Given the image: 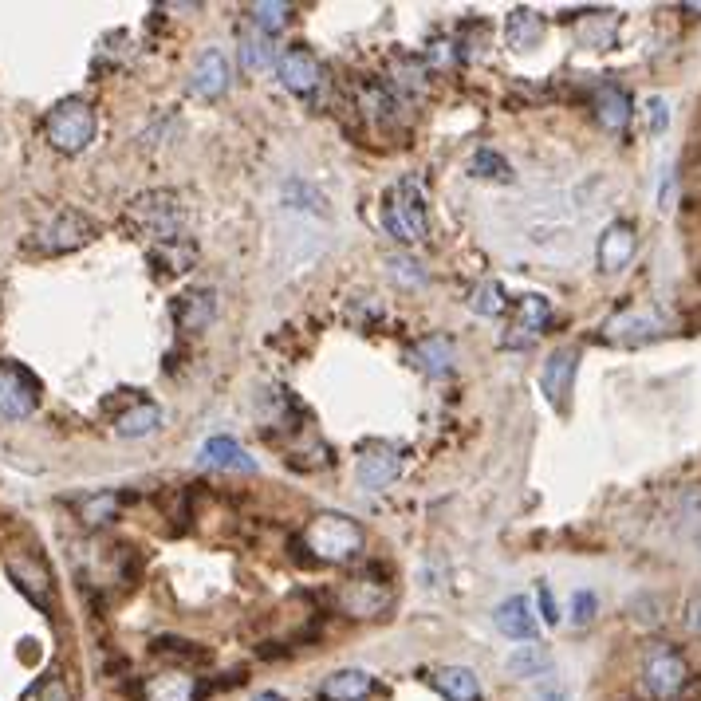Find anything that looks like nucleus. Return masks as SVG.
<instances>
[{"mask_svg": "<svg viewBox=\"0 0 701 701\" xmlns=\"http://www.w3.org/2000/svg\"><path fill=\"white\" fill-rule=\"evenodd\" d=\"M40 402V383L32 371H24L20 363H4L0 367V414L4 418H28Z\"/></svg>", "mask_w": 701, "mask_h": 701, "instance_id": "6e6552de", "label": "nucleus"}, {"mask_svg": "<svg viewBox=\"0 0 701 701\" xmlns=\"http://www.w3.org/2000/svg\"><path fill=\"white\" fill-rule=\"evenodd\" d=\"M469 308L477 312V316H505V308H509V300H505V288L497 284V280H485V284H477L473 288V296H469Z\"/></svg>", "mask_w": 701, "mask_h": 701, "instance_id": "2f4dec72", "label": "nucleus"}, {"mask_svg": "<svg viewBox=\"0 0 701 701\" xmlns=\"http://www.w3.org/2000/svg\"><path fill=\"white\" fill-rule=\"evenodd\" d=\"M8 575L36 607H52V575L36 556H12L8 560Z\"/></svg>", "mask_w": 701, "mask_h": 701, "instance_id": "f8f14e48", "label": "nucleus"}, {"mask_svg": "<svg viewBox=\"0 0 701 701\" xmlns=\"http://www.w3.org/2000/svg\"><path fill=\"white\" fill-rule=\"evenodd\" d=\"M493 623L505 638H536V615H532V603L524 595H509L497 611H493Z\"/></svg>", "mask_w": 701, "mask_h": 701, "instance_id": "aec40b11", "label": "nucleus"}, {"mask_svg": "<svg viewBox=\"0 0 701 701\" xmlns=\"http://www.w3.org/2000/svg\"><path fill=\"white\" fill-rule=\"evenodd\" d=\"M453 60H457L453 44H434V64H438V67H453Z\"/></svg>", "mask_w": 701, "mask_h": 701, "instance_id": "79ce46f5", "label": "nucleus"}, {"mask_svg": "<svg viewBox=\"0 0 701 701\" xmlns=\"http://www.w3.org/2000/svg\"><path fill=\"white\" fill-rule=\"evenodd\" d=\"M229 83H233L229 56H225L221 48H205V52L197 56V64H193L190 91L201 95V99H221V95L229 91Z\"/></svg>", "mask_w": 701, "mask_h": 701, "instance_id": "9d476101", "label": "nucleus"}, {"mask_svg": "<svg viewBox=\"0 0 701 701\" xmlns=\"http://www.w3.org/2000/svg\"><path fill=\"white\" fill-rule=\"evenodd\" d=\"M383 229L398 237L402 245H422L430 237V217H426V193L418 178H402L383 193Z\"/></svg>", "mask_w": 701, "mask_h": 701, "instance_id": "f03ea898", "label": "nucleus"}, {"mask_svg": "<svg viewBox=\"0 0 701 701\" xmlns=\"http://www.w3.org/2000/svg\"><path fill=\"white\" fill-rule=\"evenodd\" d=\"M142 698L146 701H197V678H193V674H182V670L154 674V678L142 686Z\"/></svg>", "mask_w": 701, "mask_h": 701, "instance_id": "412c9836", "label": "nucleus"}, {"mask_svg": "<svg viewBox=\"0 0 701 701\" xmlns=\"http://www.w3.org/2000/svg\"><path fill=\"white\" fill-rule=\"evenodd\" d=\"M666 127H670V103L662 95H650L646 99V130L650 134H662Z\"/></svg>", "mask_w": 701, "mask_h": 701, "instance_id": "e433bc0d", "label": "nucleus"}, {"mask_svg": "<svg viewBox=\"0 0 701 701\" xmlns=\"http://www.w3.org/2000/svg\"><path fill=\"white\" fill-rule=\"evenodd\" d=\"M635 249H638L635 225H627V221L607 225L603 237H599V268L603 272H623L635 260Z\"/></svg>", "mask_w": 701, "mask_h": 701, "instance_id": "9b49d317", "label": "nucleus"}, {"mask_svg": "<svg viewBox=\"0 0 701 701\" xmlns=\"http://www.w3.org/2000/svg\"><path fill=\"white\" fill-rule=\"evenodd\" d=\"M343 607H347L355 619H375V615H383V587H379V583L359 579V583H351V587H347Z\"/></svg>", "mask_w": 701, "mask_h": 701, "instance_id": "bb28decb", "label": "nucleus"}, {"mask_svg": "<svg viewBox=\"0 0 701 701\" xmlns=\"http://www.w3.org/2000/svg\"><path fill=\"white\" fill-rule=\"evenodd\" d=\"M359 111L375 123H390L394 119V95L386 91L383 83H363L359 87Z\"/></svg>", "mask_w": 701, "mask_h": 701, "instance_id": "c756f323", "label": "nucleus"}, {"mask_svg": "<svg viewBox=\"0 0 701 701\" xmlns=\"http://www.w3.org/2000/svg\"><path fill=\"white\" fill-rule=\"evenodd\" d=\"M162 426V410L154 406V402H130V410H123L119 418H115V434L119 438H146V434H154Z\"/></svg>", "mask_w": 701, "mask_h": 701, "instance_id": "b1692460", "label": "nucleus"}, {"mask_svg": "<svg viewBox=\"0 0 701 701\" xmlns=\"http://www.w3.org/2000/svg\"><path fill=\"white\" fill-rule=\"evenodd\" d=\"M386 264H390V276H394L402 288H422V284L430 280V276H426V268H422L414 256H390Z\"/></svg>", "mask_w": 701, "mask_h": 701, "instance_id": "c9c22d12", "label": "nucleus"}, {"mask_svg": "<svg viewBox=\"0 0 701 701\" xmlns=\"http://www.w3.org/2000/svg\"><path fill=\"white\" fill-rule=\"evenodd\" d=\"M390 79H394V91H402L406 99H422L430 91V71H426L422 60H414V56L390 60Z\"/></svg>", "mask_w": 701, "mask_h": 701, "instance_id": "393cba45", "label": "nucleus"}, {"mask_svg": "<svg viewBox=\"0 0 701 701\" xmlns=\"http://www.w3.org/2000/svg\"><path fill=\"white\" fill-rule=\"evenodd\" d=\"M95 237V221L83 217L79 209H56L52 217H44L28 241H24V253H36V256H64L83 249L87 241Z\"/></svg>", "mask_w": 701, "mask_h": 701, "instance_id": "20e7f679", "label": "nucleus"}, {"mask_svg": "<svg viewBox=\"0 0 701 701\" xmlns=\"http://www.w3.org/2000/svg\"><path fill=\"white\" fill-rule=\"evenodd\" d=\"M575 367H579V351H575V347H556V351L548 355L544 371H540V390H544V398H548L556 410L568 406V394H572V383H575Z\"/></svg>", "mask_w": 701, "mask_h": 701, "instance_id": "1a4fd4ad", "label": "nucleus"}, {"mask_svg": "<svg viewBox=\"0 0 701 701\" xmlns=\"http://www.w3.org/2000/svg\"><path fill=\"white\" fill-rule=\"evenodd\" d=\"M473 174L477 178H489V182H512V166L497 154V150H477L473 154Z\"/></svg>", "mask_w": 701, "mask_h": 701, "instance_id": "72a5a7b5", "label": "nucleus"}, {"mask_svg": "<svg viewBox=\"0 0 701 701\" xmlns=\"http://www.w3.org/2000/svg\"><path fill=\"white\" fill-rule=\"evenodd\" d=\"M44 134L48 142L60 150V154H79L91 146L95 138V111L87 99H64L52 107L48 123H44Z\"/></svg>", "mask_w": 701, "mask_h": 701, "instance_id": "39448f33", "label": "nucleus"}, {"mask_svg": "<svg viewBox=\"0 0 701 701\" xmlns=\"http://www.w3.org/2000/svg\"><path fill=\"white\" fill-rule=\"evenodd\" d=\"M36 701H71V690H67V682L60 678V674H52V678H44V682H40Z\"/></svg>", "mask_w": 701, "mask_h": 701, "instance_id": "4c0bfd02", "label": "nucleus"}, {"mask_svg": "<svg viewBox=\"0 0 701 701\" xmlns=\"http://www.w3.org/2000/svg\"><path fill=\"white\" fill-rule=\"evenodd\" d=\"M304 548L323 564H347L363 552V528L351 516L339 512H319L304 528Z\"/></svg>", "mask_w": 701, "mask_h": 701, "instance_id": "7ed1b4c3", "label": "nucleus"}, {"mask_svg": "<svg viewBox=\"0 0 701 701\" xmlns=\"http://www.w3.org/2000/svg\"><path fill=\"white\" fill-rule=\"evenodd\" d=\"M201 465H209V469H233V473H256V461L245 453V446L233 442V438H225V434H217V438H209L201 446Z\"/></svg>", "mask_w": 701, "mask_h": 701, "instance_id": "a211bd4d", "label": "nucleus"}, {"mask_svg": "<svg viewBox=\"0 0 701 701\" xmlns=\"http://www.w3.org/2000/svg\"><path fill=\"white\" fill-rule=\"evenodd\" d=\"M249 16H253V28H260L264 36H272V32H280V28L288 24L292 8H288V4H280V0H260V4L249 8Z\"/></svg>", "mask_w": 701, "mask_h": 701, "instance_id": "473e14b6", "label": "nucleus"}, {"mask_svg": "<svg viewBox=\"0 0 701 701\" xmlns=\"http://www.w3.org/2000/svg\"><path fill=\"white\" fill-rule=\"evenodd\" d=\"M398 469H402V457H398V449L375 446V449H367V453L359 457V465H355V477H359V485H363V489H386V485H394Z\"/></svg>", "mask_w": 701, "mask_h": 701, "instance_id": "4468645a", "label": "nucleus"}, {"mask_svg": "<svg viewBox=\"0 0 701 701\" xmlns=\"http://www.w3.org/2000/svg\"><path fill=\"white\" fill-rule=\"evenodd\" d=\"M548 666H552V658L544 646H520L509 654V674H516V678H540Z\"/></svg>", "mask_w": 701, "mask_h": 701, "instance_id": "7c9ffc66", "label": "nucleus"}, {"mask_svg": "<svg viewBox=\"0 0 701 701\" xmlns=\"http://www.w3.org/2000/svg\"><path fill=\"white\" fill-rule=\"evenodd\" d=\"M249 701H284L280 694H272V690H264V694H256V698H249Z\"/></svg>", "mask_w": 701, "mask_h": 701, "instance_id": "37998d69", "label": "nucleus"}, {"mask_svg": "<svg viewBox=\"0 0 701 701\" xmlns=\"http://www.w3.org/2000/svg\"><path fill=\"white\" fill-rule=\"evenodd\" d=\"M595 119H599V127L611 130V134L627 130V123H631V95L623 87H615V83H603L595 91Z\"/></svg>", "mask_w": 701, "mask_h": 701, "instance_id": "f3484780", "label": "nucleus"}, {"mask_svg": "<svg viewBox=\"0 0 701 701\" xmlns=\"http://www.w3.org/2000/svg\"><path fill=\"white\" fill-rule=\"evenodd\" d=\"M540 611H544V623H560V611H556V599H552L548 583H540Z\"/></svg>", "mask_w": 701, "mask_h": 701, "instance_id": "a19ab883", "label": "nucleus"}, {"mask_svg": "<svg viewBox=\"0 0 701 701\" xmlns=\"http://www.w3.org/2000/svg\"><path fill=\"white\" fill-rule=\"evenodd\" d=\"M154 264H162L166 272H174V276H182V272H190L193 260H197V245H193L190 237H182V241H170V245H158L154 253H150Z\"/></svg>", "mask_w": 701, "mask_h": 701, "instance_id": "c85d7f7f", "label": "nucleus"}, {"mask_svg": "<svg viewBox=\"0 0 701 701\" xmlns=\"http://www.w3.org/2000/svg\"><path fill=\"white\" fill-rule=\"evenodd\" d=\"M276 64V44L272 36H264L260 28L241 36V67L245 71H264V67Z\"/></svg>", "mask_w": 701, "mask_h": 701, "instance_id": "cd10ccee", "label": "nucleus"}, {"mask_svg": "<svg viewBox=\"0 0 701 701\" xmlns=\"http://www.w3.org/2000/svg\"><path fill=\"white\" fill-rule=\"evenodd\" d=\"M572 607H575V623H579V627H587V623L595 619V595H591V591H575Z\"/></svg>", "mask_w": 701, "mask_h": 701, "instance_id": "58836bf2", "label": "nucleus"}, {"mask_svg": "<svg viewBox=\"0 0 701 701\" xmlns=\"http://www.w3.org/2000/svg\"><path fill=\"white\" fill-rule=\"evenodd\" d=\"M505 36H509V48H516V52H532V48L544 40V20H540L532 8H512L509 20H505Z\"/></svg>", "mask_w": 701, "mask_h": 701, "instance_id": "5701e85b", "label": "nucleus"}, {"mask_svg": "<svg viewBox=\"0 0 701 701\" xmlns=\"http://www.w3.org/2000/svg\"><path fill=\"white\" fill-rule=\"evenodd\" d=\"M434 682H438V690H442L449 701H481V682H477V674L465 670V666H446V670H438Z\"/></svg>", "mask_w": 701, "mask_h": 701, "instance_id": "a878e982", "label": "nucleus"}, {"mask_svg": "<svg viewBox=\"0 0 701 701\" xmlns=\"http://www.w3.org/2000/svg\"><path fill=\"white\" fill-rule=\"evenodd\" d=\"M548 319H552V304L544 300V296H520L516 300V323H512V339H505V347H528L544 327H548Z\"/></svg>", "mask_w": 701, "mask_h": 701, "instance_id": "ddd939ff", "label": "nucleus"}, {"mask_svg": "<svg viewBox=\"0 0 701 701\" xmlns=\"http://www.w3.org/2000/svg\"><path fill=\"white\" fill-rule=\"evenodd\" d=\"M115 512H119V497L115 493H103V497H87V501H79V516H83V524H107V520H115Z\"/></svg>", "mask_w": 701, "mask_h": 701, "instance_id": "f704fd0d", "label": "nucleus"}, {"mask_svg": "<svg viewBox=\"0 0 701 701\" xmlns=\"http://www.w3.org/2000/svg\"><path fill=\"white\" fill-rule=\"evenodd\" d=\"M414 359H418V367H422L426 375L446 379L449 371H453V359H457L453 339H446V335H426V339H418V343H414Z\"/></svg>", "mask_w": 701, "mask_h": 701, "instance_id": "4be33fe9", "label": "nucleus"}, {"mask_svg": "<svg viewBox=\"0 0 701 701\" xmlns=\"http://www.w3.org/2000/svg\"><path fill=\"white\" fill-rule=\"evenodd\" d=\"M123 225L138 241H150L158 249L186 237V205L174 190H146L127 205Z\"/></svg>", "mask_w": 701, "mask_h": 701, "instance_id": "f257e3e1", "label": "nucleus"}, {"mask_svg": "<svg viewBox=\"0 0 701 701\" xmlns=\"http://www.w3.org/2000/svg\"><path fill=\"white\" fill-rule=\"evenodd\" d=\"M666 335V316L650 304H635V308H623L603 323V339L615 343V347H642V343H654Z\"/></svg>", "mask_w": 701, "mask_h": 701, "instance_id": "0eeeda50", "label": "nucleus"}, {"mask_svg": "<svg viewBox=\"0 0 701 701\" xmlns=\"http://www.w3.org/2000/svg\"><path fill=\"white\" fill-rule=\"evenodd\" d=\"M682 623H686L694 635H701V595H694V599L686 603V611H682Z\"/></svg>", "mask_w": 701, "mask_h": 701, "instance_id": "ea45409f", "label": "nucleus"}, {"mask_svg": "<svg viewBox=\"0 0 701 701\" xmlns=\"http://www.w3.org/2000/svg\"><path fill=\"white\" fill-rule=\"evenodd\" d=\"M280 83H284L288 91H300V95H308V91H312V87L319 83L316 56H312L308 48H288V52L280 56Z\"/></svg>", "mask_w": 701, "mask_h": 701, "instance_id": "6ab92c4d", "label": "nucleus"}, {"mask_svg": "<svg viewBox=\"0 0 701 701\" xmlns=\"http://www.w3.org/2000/svg\"><path fill=\"white\" fill-rule=\"evenodd\" d=\"M690 678H694V674H690L686 658H682L674 646H654V650H646V658H642V686L650 690V698L678 701Z\"/></svg>", "mask_w": 701, "mask_h": 701, "instance_id": "423d86ee", "label": "nucleus"}, {"mask_svg": "<svg viewBox=\"0 0 701 701\" xmlns=\"http://www.w3.org/2000/svg\"><path fill=\"white\" fill-rule=\"evenodd\" d=\"M375 690V678L367 670H335L331 678H323L319 701H367Z\"/></svg>", "mask_w": 701, "mask_h": 701, "instance_id": "dca6fc26", "label": "nucleus"}, {"mask_svg": "<svg viewBox=\"0 0 701 701\" xmlns=\"http://www.w3.org/2000/svg\"><path fill=\"white\" fill-rule=\"evenodd\" d=\"M217 316V292L213 288H197L174 300V323L182 331H205Z\"/></svg>", "mask_w": 701, "mask_h": 701, "instance_id": "2eb2a0df", "label": "nucleus"}]
</instances>
